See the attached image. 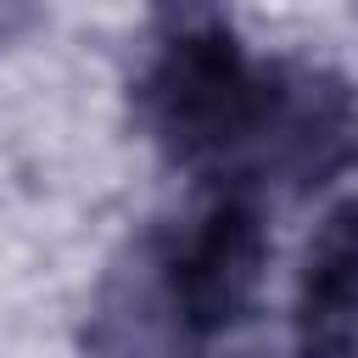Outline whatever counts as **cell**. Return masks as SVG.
Segmentation results:
<instances>
[{"mask_svg": "<svg viewBox=\"0 0 358 358\" xmlns=\"http://www.w3.org/2000/svg\"><path fill=\"white\" fill-rule=\"evenodd\" d=\"M358 330V207H336L308 252L302 280V352L341 358Z\"/></svg>", "mask_w": 358, "mask_h": 358, "instance_id": "cell-3", "label": "cell"}, {"mask_svg": "<svg viewBox=\"0 0 358 358\" xmlns=\"http://www.w3.org/2000/svg\"><path fill=\"white\" fill-rule=\"evenodd\" d=\"M157 101H162V123L185 145H213L252 117V78L229 50V39L218 34L185 39L157 73Z\"/></svg>", "mask_w": 358, "mask_h": 358, "instance_id": "cell-2", "label": "cell"}, {"mask_svg": "<svg viewBox=\"0 0 358 358\" xmlns=\"http://www.w3.org/2000/svg\"><path fill=\"white\" fill-rule=\"evenodd\" d=\"M257 263H263L257 213L246 201H218L201 218V229L190 235L185 257L173 263V296L185 302L190 324L218 330V324L241 319V308L257 285Z\"/></svg>", "mask_w": 358, "mask_h": 358, "instance_id": "cell-1", "label": "cell"}]
</instances>
